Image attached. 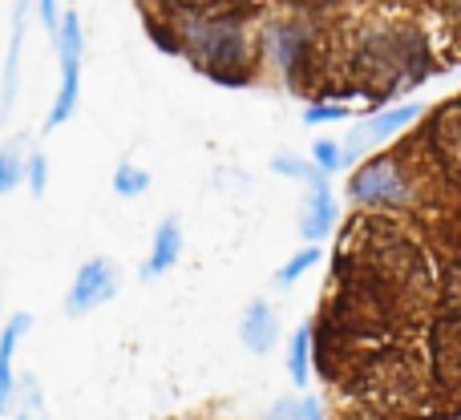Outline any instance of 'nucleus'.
I'll return each mask as SVG.
<instances>
[{
	"label": "nucleus",
	"mask_w": 461,
	"mask_h": 420,
	"mask_svg": "<svg viewBox=\"0 0 461 420\" xmlns=\"http://www.w3.org/2000/svg\"><path fill=\"white\" fill-rule=\"evenodd\" d=\"M308 348H312V335L300 327V332L292 335V352H287V368H292V380L295 384L308 380Z\"/></svg>",
	"instance_id": "nucleus-17"
},
{
	"label": "nucleus",
	"mask_w": 461,
	"mask_h": 420,
	"mask_svg": "<svg viewBox=\"0 0 461 420\" xmlns=\"http://www.w3.org/2000/svg\"><path fill=\"white\" fill-rule=\"evenodd\" d=\"M57 65H61V85H57V97L49 105V118H45V134H53L57 126L73 118L77 110V97H81V53H86V32H81L77 21V8H65L61 24H57Z\"/></svg>",
	"instance_id": "nucleus-1"
},
{
	"label": "nucleus",
	"mask_w": 461,
	"mask_h": 420,
	"mask_svg": "<svg viewBox=\"0 0 461 420\" xmlns=\"http://www.w3.org/2000/svg\"><path fill=\"white\" fill-rule=\"evenodd\" d=\"M146 186H150V174L142 166H134V162H122L113 170V194L118 199H138V194H146Z\"/></svg>",
	"instance_id": "nucleus-16"
},
{
	"label": "nucleus",
	"mask_w": 461,
	"mask_h": 420,
	"mask_svg": "<svg viewBox=\"0 0 461 420\" xmlns=\"http://www.w3.org/2000/svg\"><path fill=\"white\" fill-rule=\"evenodd\" d=\"M267 420H303V405H295V400H279Z\"/></svg>",
	"instance_id": "nucleus-23"
},
{
	"label": "nucleus",
	"mask_w": 461,
	"mask_h": 420,
	"mask_svg": "<svg viewBox=\"0 0 461 420\" xmlns=\"http://www.w3.org/2000/svg\"><path fill=\"white\" fill-rule=\"evenodd\" d=\"M316 259H320V251H300L284 271H279V283H292V279H295V275H303V271H308Z\"/></svg>",
	"instance_id": "nucleus-19"
},
{
	"label": "nucleus",
	"mask_w": 461,
	"mask_h": 420,
	"mask_svg": "<svg viewBox=\"0 0 461 420\" xmlns=\"http://www.w3.org/2000/svg\"><path fill=\"white\" fill-rule=\"evenodd\" d=\"M393 186H401L397 170H393V162H373V166L365 170V174L357 178V199H401V191H393Z\"/></svg>",
	"instance_id": "nucleus-12"
},
{
	"label": "nucleus",
	"mask_w": 461,
	"mask_h": 420,
	"mask_svg": "<svg viewBox=\"0 0 461 420\" xmlns=\"http://www.w3.org/2000/svg\"><path fill=\"white\" fill-rule=\"evenodd\" d=\"M186 49L191 57L219 81H239L230 65L243 61V32L235 21L215 16V21H186Z\"/></svg>",
	"instance_id": "nucleus-2"
},
{
	"label": "nucleus",
	"mask_w": 461,
	"mask_h": 420,
	"mask_svg": "<svg viewBox=\"0 0 461 420\" xmlns=\"http://www.w3.org/2000/svg\"><path fill=\"white\" fill-rule=\"evenodd\" d=\"M433 376L438 389L461 405V316H449L433 327Z\"/></svg>",
	"instance_id": "nucleus-5"
},
{
	"label": "nucleus",
	"mask_w": 461,
	"mask_h": 420,
	"mask_svg": "<svg viewBox=\"0 0 461 420\" xmlns=\"http://www.w3.org/2000/svg\"><path fill=\"white\" fill-rule=\"evenodd\" d=\"M449 291H454V299L461 303V271H457V275H454V287H449Z\"/></svg>",
	"instance_id": "nucleus-25"
},
{
	"label": "nucleus",
	"mask_w": 461,
	"mask_h": 420,
	"mask_svg": "<svg viewBox=\"0 0 461 420\" xmlns=\"http://www.w3.org/2000/svg\"><path fill=\"white\" fill-rule=\"evenodd\" d=\"M328 227H332V199H328V186L312 183V207H308V214H303L300 230L308 238H320V235H328Z\"/></svg>",
	"instance_id": "nucleus-14"
},
{
	"label": "nucleus",
	"mask_w": 461,
	"mask_h": 420,
	"mask_svg": "<svg viewBox=\"0 0 461 420\" xmlns=\"http://www.w3.org/2000/svg\"><path fill=\"white\" fill-rule=\"evenodd\" d=\"M303 416H308V420H316V405H312V400H308V405H303Z\"/></svg>",
	"instance_id": "nucleus-26"
},
{
	"label": "nucleus",
	"mask_w": 461,
	"mask_h": 420,
	"mask_svg": "<svg viewBox=\"0 0 461 420\" xmlns=\"http://www.w3.org/2000/svg\"><path fill=\"white\" fill-rule=\"evenodd\" d=\"M409 61H421V53L405 57V37H376L373 45L360 53L357 73H360V81H365L373 94H389L397 81H417V77H421V73L405 69ZM368 89H365V94H368Z\"/></svg>",
	"instance_id": "nucleus-3"
},
{
	"label": "nucleus",
	"mask_w": 461,
	"mask_h": 420,
	"mask_svg": "<svg viewBox=\"0 0 461 420\" xmlns=\"http://www.w3.org/2000/svg\"><path fill=\"white\" fill-rule=\"evenodd\" d=\"M32 332V316L29 311H16V316L5 319L0 327V416H8V405H13V389H16V372H13V360L21 340Z\"/></svg>",
	"instance_id": "nucleus-7"
},
{
	"label": "nucleus",
	"mask_w": 461,
	"mask_h": 420,
	"mask_svg": "<svg viewBox=\"0 0 461 420\" xmlns=\"http://www.w3.org/2000/svg\"><path fill=\"white\" fill-rule=\"evenodd\" d=\"M29 4L32 0H13V29H8V57L5 73H0V121L13 113L16 89H21V45H24V24H29Z\"/></svg>",
	"instance_id": "nucleus-6"
},
{
	"label": "nucleus",
	"mask_w": 461,
	"mask_h": 420,
	"mask_svg": "<svg viewBox=\"0 0 461 420\" xmlns=\"http://www.w3.org/2000/svg\"><path fill=\"white\" fill-rule=\"evenodd\" d=\"M413 118H417V105H401V110H389V113H381V118L365 121V126L352 130V138H348V154H365V150H373V146H381L389 134L405 130Z\"/></svg>",
	"instance_id": "nucleus-8"
},
{
	"label": "nucleus",
	"mask_w": 461,
	"mask_h": 420,
	"mask_svg": "<svg viewBox=\"0 0 461 420\" xmlns=\"http://www.w3.org/2000/svg\"><path fill=\"white\" fill-rule=\"evenodd\" d=\"M8 416L13 420H49V405H45V389L32 372L16 376L13 389V405H8Z\"/></svg>",
	"instance_id": "nucleus-10"
},
{
	"label": "nucleus",
	"mask_w": 461,
	"mask_h": 420,
	"mask_svg": "<svg viewBox=\"0 0 461 420\" xmlns=\"http://www.w3.org/2000/svg\"><path fill=\"white\" fill-rule=\"evenodd\" d=\"M118 287H122V275L110 259L81 263L73 283H69V295H65V316L77 319V316H89V311L105 308V303L118 295Z\"/></svg>",
	"instance_id": "nucleus-4"
},
{
	"label": "nucleus",
	"mask_w": 461,
	"mask_h": 420,
	"mask_svg": "<svg viewBox=\"0 0 461 420\" xmlns=\"http://www.w3.org/2000/svg\"><path fill=\"white\" fill-rule=\"evenodd\" d=\"M61 0H37V13H41V24H45L49 37H57V24H61Z\"/></svg>",
	"instance_id": "nucleus-20"
},
{
	"label": "nucleus",
	"mask_w": 461,
	"mask_h": 420,
	"mask_svg": "<svg viewBox=\"0 0 461 420\" xmlns=\"http://www.w3.org/2000/svg\"><path fill=\"white\" fill-rule=\"evenodd\" d=\"M316 162L324 170H336V166H340V150H336L332 142H316Z\"/></svg>",
	"instance_id": "nucleus-22"
},
{
	"label": "nucleus",
	"mask_w": 461,
	"mask_h": 420,
	"mask_svg": "<svg viewBox=\"0 0 461 420\" xmlns=\"http://www.w3.org/2000/svg\"><path fill=\"white\" fill-rule=\"evenodd\" d=\"M340 113H344L340 105H324V110H312V113H308V121H320V118H340Z\"/></svg>",
	"instance_id": "nucleus-24"
},
{
	"label": "nucleus",
	"mask_w": 461,
	"mask_h": 420,
	"mask_svg": "<svg viewBox=\"0 0 461 420\" xmlns=\"http://www.w3.org/2000/svg\"><path fill=\"white\" fill-rule=\"evenodd\" d=\"M178 255H183V227H178V219H162V227L154 230V246H150V259H146V267H142V279L167 275V271L178 263Z\"/></svg>",
	"instance_id": "nucleus-9"
},
{
	"label": "nucleus",
	"mask_w": 461,
	"mask_h": 420,
	"mask_svg": "<svg viewBox=\"0 0 461 420\" xmlns=\"http://www.w3.org/2000/svg\"><path fill=\"white\" fill-rule=\"evenodd\" d=\"M167 4L191 21H215V16H230L243 0H167Z\"/></svg>",
	"instance_id": "nucleus-15"
},
{
	"label": "nucleus",
	"mask_w": 461,
	"mask_h": 420,
	"mask_svg": "<svg viewBox=\"0 0 461 420\" xmlns=\"http://www.w3.org/2000/svg\"><path fill=\"white\" fill-rule=\"evenodd\" d=\"M24 178H29L32 199H45V186H49V158H45L41 150H29V162H24Z\"/></svg>",
	"instance_id": "nucleus-18"
},
{
	"label": "nucleus",
	"mask_w": 461,
	"mask_h": 420,
	"mask_svg": "<svg viewBox=\"0 0 461 420\" xmlns=\"http://www.w3.org/2000/svg\"><path fill=\"white\" fill-rule=\"evenodd\" d=\"M29 134H16L0 146V194H13L24 183V162H29Z\"/></svg>",
	"instance_id": "nucleus-11"
},
{
	"label": "nucleus",
	"mask_w": 461,
	"mask_h": 420,
	"mask_svg": "<svg viewBox=\"0 0 461 420\" xmlns=\"http://www.w3.org/2000/svg\"><path fill=\"white\" fill-rule=\"evenodd\" d=\"M279 174H295V178H308V183H320V174L308 166V162H295V158H276Z\"/></svg>",
	"instance_id": "nucleus-21"
},
{
	"label": "nucleus",
	"mask_w": 461,
	"mask_h": 420,
	"mask_svg": "<svg viewBox=\"0 0 461 420\" xmlns=\"http://www.w3.org/2000/svg\"><path fill=\"white\" fill-rule=\"evenodd\" d=\"M239 335H243V344L251 352H267L271 344H276V319H271L267 303H251L243 316V324H239Z\"/></svg>",
	"instance_id": "nucleus-13"
}]
</instances>
